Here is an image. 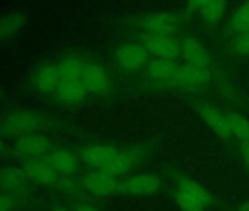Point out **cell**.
Returning <instances> with one entry per match:
<instances>
[{
    "label": "cell",
    "mask_w": 249,
    "mask_h": 211,
    "mask_svg": "<svg viewBox=\"0 0 249 211\" xmlns=\"http://www.w3.org/2000/svg\"><path fill=\"white\" fill-rule=\"evenodd\" d=\"M161 188V180L159 176L150 175V173H142L137 175L128 180L122 183V189L134 195H153Z\"/></svg>",
    "instance_id": "obj_8"
},
{
    "label": "cell",
    "mask_w": 249,
    "mask_h": 211,
    "mask_svg": "<svg viewBox=\"0 0 249 211\" xmlns=\"http://www.w3.org/2000/svg\"><path fill=\"white\" fill-rule=\"evenodd\" d=\"M211 79L210 66H196V65H180L178 72V85L195 87L204 85Z\"/></svg>",
    "instance_id": "obj_12"
},
{
    "label": "cell",
    "mask_w": 249,
    "mask_h": 211,
    "mask_svg": "<svg viewBox=\"0 0 249 211\" xmlns=\"http://www.w3.org/2000/svg\"><path fill=\"white\" fill-rule=\"evenodd\" d=\"M178 188L182 189V191H185L188 195H191L194 199H196L198 202H201L204 207H207V205L211 204V195H210V192L204 186H201L199 183H196L195 180L182 179L179 182V186Z\"/></svg>",
    "instance_id": "obj_24"
},
{
    "label": "cell",
    "mask_w": 249,
    "mask_h": 211,
    "mask_svg": "<svg viewBox=\"0 0 249 211\" xmlns=\"http://www.w3.org/2000/svg\"><path fill=\"white\" fill-rule=\"evenodd\" d=\"M226 11V3L221 0H199L198 14L204 18V21L214 24L221 19Z\"/></svg>",
    "instance_id": "obj_22"
},
{
    "label": "cell",
    "mask_w": 249,
    "mask_h": 211,
    "mask_svg": "<svg viewBox=\"0 0 249 211\" xmlns=\"http://www.w3.org/2000/svg\"><path fill=\"white\" fill-rule=\"evenodd\" d=\"M24 172L27 173L28 177L41 185H54L59 180V173L49 161L37 158L27 160L24 164Z\"/></svg>",
    "instance_id": "obj_9"
},
{
    "label": "cell",
    "mask_w": 249,
    "mask_h": 211,
    "mask_svg": "<svg viewBox=\"0 0 249 211\" xmlns=\"http://www.w3.org/2000/svg\"><path fill=\"white\" fill-rule=\"evenodd\" d=\"M25 25V15L19 12L5 14L0 17V43L17 35Z\"/></svg>",
    "instance_id": "obj_20"
},
{
    "label": "cell",
    "mask_w": 249,
    "mask_h": 211,
    "mask_svg": "<svg viewBox=\"0 0 249 211\" xmlns=\"http://www.w3.org/2000/svg\"><path fill=\"white\" fill-rule=\"evenodd\" d=\"M226 118H227L231 135L240 140L242 142H249V121L234 112H229Z\"/></svg>",
    "instance_id": "obj_23"
},
{
    "label": "cell",
    "mask_w": 249,
    "mask_h": 211,
    "mask_svg": "<svg viewBox=\"0 0 249 211\" xmlns=\"http://www.w3.org/2000/svg\"><path fill=\"white\" fill-rule=\"evenodd\" d=\"M49 163L56 169L57 173L62 175H73L78 170V161L76 157L63 148L54 150L49 156Z\"/></svg>",
    "instance_id": "obj_19"
},
{
    "label": "cell",
    "mask_w": 249,
    "mask_h": 211,
    "mask_svg": "<svg viewBox=\"0 0 249 211\" xmlns=\"http://www.w3.org/2000/svg\"><path fill=\"white\" fill-rule=\"evenodd\" d=\"M76 211H98L94 205H89V204H82L76 208Z\"/></svg>",
    "instance_id": "obj_30"
},
{
    "label": "cell",
    "mask_w": 249,
    "mask_h": 211,
    "mask_svg": "<svg viewBox=\"0 0 249 211\" xmlns=\"http://www.w3.org/2000/svg\"><path fill=\"white\" fill-rule=\"evenodd\" d=\"M150 53L140 43L123 44L116 53V62L124 72H137L148 65Z\"/></svg>",
    "instance_id": "obj_3"
},
{
    "label": "cell",
    "mask_w": 249,
    "mask_h": 211,
    "mask_svg": "<svg viewBox=\"0 0 249 211\" xmlns=\"http://www.w3.org/2000/svg\"><path fill=\"white\" fill-rule=\"evenodd\" d=\"M140 44L156 59L175 60L180 56V44L173 37L140 34Z\"/></svg>",
    "instance_id": "obj_2"
},
{
    "label": "cell",
    "mask_w": 249,
    "mask_h": 211,
    "mask_svg": "<svg viewBox=\"0 0 249 211\" xmlns=\"http://www.w3.org/2000/svg\"><path fill=\"white\" fill-rule=\"evenodd\" d=\"M140 27L142 28L144 34L148 35L172 37V34L180 28V21L172 14H154L142 18L140 21Z\"/></svg>",
    "instance_id": "obj_4"
},
{
    "label": "cell",
    "mask_w": 249,
    "mask_h": 211,
    "mask_svg": "<svg viewBox=\"0 0 249 211\" xmlns=\"http://www.w3.org/2000/svg\"><path fill=\"white\" fill-rule=\"evenodd\" d=\"M5 150H6V145H5V142L2 140H0V154H2Z\"/></svg>",
    "instance_id": "obj_32"
},
{
    "label": "cell",
    "mask_w": 249,
    "mask_h": 211,
    "mask_svg": "<svg viewBox=\"0 0 249 211\" xmlns=\"http://www.w3.org/2000/svg\"><path fill=\"white\" fill-rule=\"evenodd\" d=\"M88 95V89L85 88L82 79L62 81L56 89V97L65 104H76L85 100Z\"/></svg>",
    "instance_id": "obj_13"
},
{
    "label": "cell",
    "mask_w": 249,
    "mask_h": 211,
    "mask_svg": "<svg viewBox=\"0 0 249 211\" xmlns=\"http://www.w3.org/2000/svg\"><path fill=\"white\" fill-rule=\"evenodd\" d=\"M14 208V199L9 195H0V211H11Z\"/></svg>",
    "instance_id": "obj_28"
},
{
    "label": "cell",
    "mask_w": 249,
    "mask_h": 211,
    "mask_svg": "<svg viewBox=\"0 0 249 211\" xmlns=\"http://www.w3.org/2000/svg\"><path fill=\"white\" fill-rule=\"evenodd\" d=\"M175 201L182 211H202L205 208L201 202H198L196 199H194L191 195H188L185 191L179 188L175 191Z\"/></svg>",
    "instance_id": "obj_26"
},
{
    "label": "cell",
    "mask_w": 249,
    "mask_h": 211,
    "mask_svg": "<svg viewBox=\"0 0 249 211\" xmlns=\"http://www.w3.org/2000/svg\"><path fill=\"white\" fill-rule=\"evenodd\" d=\"M179 66L175 60H166V59H153L147 65L148 73L159 79L160 82L166 85H178V72Z\"/></svg>",
    "instance_id": "obj_10"
},
{
    "label": "cell",
    "mask_w": 249,
    "mask_h": 211,
    "mask_svg": "<svg viewBox=\"0 0 249 211\" xmlns=\"http://www.w3.org/2000/svg\"><path fill=\"white\" fill-rule=\"evenodd\" d=\"M82 82L88 92H92L95 95L106 94L111 87V79L108 73L101 66L94 63H87L82 73Z\"/></svg>",
    "instance_id": "obj_6"
},
{
    "label": "cell",
    "mask_w": 249,
    "mask_h": 211,
    "mask_svg": "<svg viewBox=\"0 0 249 211\" xmlns=\"http://www.w3.org/2000/svg\"><path fill=\"white\" fill-rule=\"evenodd\" d=\"M233 50L237 54H249V31L240 34L234 43H233Z\"/></svg>",
    "instance_id": "obj_27"
},
{
    "label": "cell",
    "mask_w": 249,
    "mask_h": 211,
    "mask_svg": "<svg viewBox=\"0 0 249 211\" xmlns=\"http://www.w3.org/2000/svg\"><path fill=\"white\" fill-rule=\"evenodd\" d=\"M50 148L49 140L46 137L37 135V134H28L22 135L17 142V150L28 157H38L47 153Z\"/></svg>",
    "instance_id": "obj_15"
},
{
    "label": "cell",
    "mask_w": 249,
    "mask_h": 211,
    "mask_svg": "<svg viewBox=\"0 0 249 211\" xmlns=\"http://www.w3.org/2000/svg\"><path fill=\"white\" fill-rule=\"evenodd\" d=\"M230 28L233 33H237V34H243L249 31V2L242 5L234 12L230 21Z\"/></svg>",
    "instance_id": "obj_25"
},
{
    "label": "cell",
    "mask_w": 249,
    "mask_h": 211,
    "mask_svg": "<svg viewBox=\"0 0 249 211\" xmlns=\"http://www.w3.org/2000/svg\"><path fill=\"white\" fill-rule=\"evenodd\" d=\"M28 180L27 173L19 167H3L0 170V188L6 192H15L25 188Z\"/></svg>",
    "instance_id": "obj_16"
},
{
    "label": "cell",
    "mask_w": 249,
    "mask_h": 211,
    "mask_svg": "<svg viewBox=\"0 0 249 211\" xmlns=\"http://www.w3.org/2000/svg\"><path fill=\"white\" fill-rule=\"evenodd\" d=\"M240 153H242V157H243L246 166L249 167V142H242V145H240Z\"/></svg>",
    "instance_id": "obj_29"
},
{
    "label": "cell",
    "mask_w": 249,
    "mask_h": 211,
    "mask_svg": "<svg viewBox=\"0 0 249 211\" xmlns=\"http://www.w3.org/2000/svg\"><path fill=\"white\" fill-rule=\"evenodd\" d=\"M196 110L199 113V116L204 119V122L223 140H230L233 135H231V131H230V126H229V122H227V118L226 115H223L221 112H218L215 107L208 103V101H196Z\"/></svg>",
    "instance_id": "obj_5"
},
{
    "label": "cell",
    "mask_w": 249,
    "mask_h": 211,
    "mask_svg": "<svg viewBox=\"0 0 249 211\" xmlns=\"http://www.w3.org/2000/svg\"><path fill=\"white\" fill-rule=\"evenodd\" d=\"M62 78L57 69V65H46L40 68L34 75V87L40 92H56L60 85Z\"/></svg>",
    "instance_id": "obj_14"
},
{
    "label": "cell",
    "mask_w": 249,
    "mask_h": 211,
    "mask_svg": "<svg viewBox=\"0 0 249 211\" xmlns=\"http://www.w3.org/2000/svg\"><path fill=\"white\" fill-rule=\"evenodd\" d=\"M87 63L79 57H65L57 65L59 73L62 81H72V79H82V73Z\"/></svg>",
    "instance_id": "obj_21"
},
{
    "label": "cell",
    "mask_w": 249,
    "mask_h": 211,
    "mask_svg": "<svg viewBox=\"0 0 249 211\" xmlns=\"http://www.w3.org/2000/svg\"><path fill=\"white\" fill-rule=\"evenodd\" d=\"M239 211H249V201L245 202V204H242L240 208H239Z\"/></svg>",
    "instance_id": "obj_31"
},
{
    "label": "cell",
    "mask_w": 249,
    "mask_h": 211,
    "mask_svg": "<svg viewBox=\"0 0 249 211\" xmlns=\"http://www.w3.org/2000/svg\"><path fill=\"white\" fill-rule=\"evenodd\" d=\"M134 164V157L128 153H117L113 157H110L106 163H103L97 170H101L113 177L122 176L124 173H128L132 169Z\"/></svg>",
    "instance_id": "obj_17"
},
{
    "label": "cell",
    "mask_w": 249,
    "mask_h": 211,
    "mask_svg": "<svg viewBox=\"0 0 249 211\" xmlns=\"http://www.w3.org/2000/svg\"><path fill=\"white\" fill-rule=\"evenodd\" d=\"M84 185L91 193H95V195H110L122 189V183L116 177L101 170L89 172L84 179Z\"/></svg>",
    "instance_id": "obj_7"
},
{
    "label": "cell",
    "mask_w": 249,
    "mask_h": 211,
    "mask_svg": "<svg viewBox=\"0 0 249 211\" xmlns=\"http://www.w3.org/2000/svg\"><path fill=\"white\" fill-rule=\"evenodd\" d=\"M117 153H119L117 148H114L111 145H106V144H92V145H88L84 150H81L82 158L87 163L95 166L97 169Z\"/></svg>",
    "instance_id": "obj_18"
},
{
    "label": "cell",
    "mask_w": 249,
    "mask_h": 211,
    "mask_svg": "<svg viewBox=\"0 0 249 211\" xmlns=\"http://www.w3.org/2000/svg\"><path fill=\"white\" fill-rule=\"evenodd\" d=\"M53 211H68V210L65 207H62V205H57V207L53 208Z\"/></svg>",
    "instance_id": "obj_33"
},
{
    "label": "cell",
    "mask_w": 249,
    "mask_h": 211,
    "mask_svg": "<svg viewBox=\"0 0 249 211\" xmlns=\"http://www.w3.org/2000/svg\"><path fill=\"white\" fill-rule=\"evenodd\" d=\"M179 44H180V57L188 65L210 66V63H211L210 54L196 40L185 37L179 41Z\"/></svg>",
    "instance_id": "obj_11"
},
{
    "label": "cell",
    "mask_w": 249,
    "mask_h": 211,
    "mask_svg": "<svg viewBox=\"0 0 249 211\" xmlns=\"http://www.w3.org/2000/svg\"><path fill=\"white\" fill-rule=\"evenodd\" d=\"M41 125V116L34 112L17 110L8 113L0 121V132L6 135H21L33 134Z\"/></svg>",
    "instance_id": "obj_1"
}]
</instances>
